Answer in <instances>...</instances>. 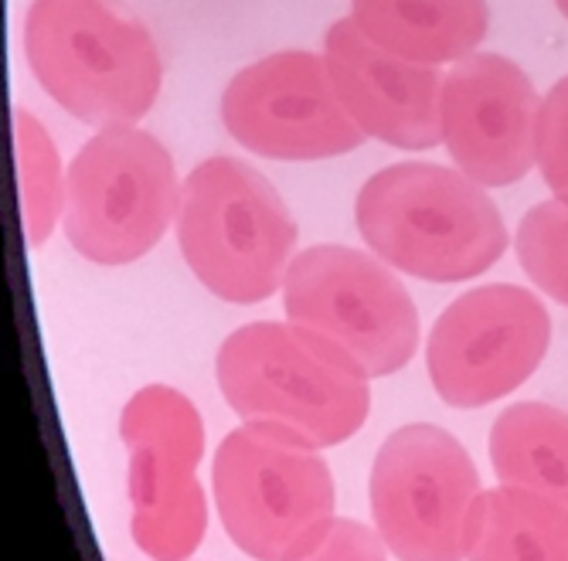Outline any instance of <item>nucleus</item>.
Wrapping results in <instances>:
<instances>
[{
    "mask_svg": "<svg viewBox=\"0 0 568 561\" xmlns=\"http://www.w3.org/2000/svg\"><path fill=\"white\" fill-rule=\"evenodd\" d=\"M551 317L521 286H480L449 303L426 347L436 395L453 408H484L525 385L545 361Z\"/></svg>",
    "mask_w": 568,
    "mask_h": 561,
    "instance_id": "9d476101",
    "label": "nucleus"
},
{
    "mask_svg": "<svg viewBox=\"0 0 568 561\" xmlns=\"http://www.w3.org/2000/svg\"><path fill=\"white\" fill-rule=\"evenodd\" d=\"M354 218L378 259L429 279L459 283L507 252V228L484 184L436 164H395L365 181Z\"/></svg>",
    "mask_w": 568,
    "mask_h": 561,
    "instance_id": "7ed1b4c3",
    "label": "nucleus"
},
{
    "mask_svg": "<svg viewBox=\"0 0 568 561\" xmlns=\"http://www.w3.org/2000/svg\"><path fill=\"white\" fill-rule=\"evenodd\" d=\"M14 153H18V181H21V208L28 245L38 248L59 215L65 212V181L59 146L51 143L44 126L28 113L14 110Z\"/></svg>",
    "mask_w": 568,
    "mask_h": 561,
    "instance_id": "f3484780",
    "label": "nucleus"
},
{
    "mask_svg": "<svg viewBox=\"0 0 568 561\" xmlns=\"http://www.w3.org/2000/svg\"><path fill=\"white\" fill-rule=\"evenodd\" d=\"M480 497V473L470 452L439 426H402L375 456V531L398 561L467 558Z\"/></svg>",
    "mask_w": 568,
    "mask_h": 561,
    "instance_id": "0eeeda50",
    "label": "nucleus"
},
{
    "mask_svg": "<svg viewBox=\"0 0 568 561\" xmlns=\"http://www.w3.org/2000/svg\"><path fill=\"white\" fill-rule=\"evenodd\" d=\"M222 123L245 150L273 161H324L365 143L314 51H276L242 69L222 95Z\"/></svg>",
    "mask_w": 568,
    "mask_h": 561,
    "instance_id": "9b49d317",
    "label": "nucleus"
},
{
    "mask_svg": "<svg viewBox=\"0 0 568 561\" xmlns=\"http://www.w3.org/2000/svg\"><path fill=\"white\" fill-rule=\"evenodd\" d=\"M300 561H388V544L361 521H334L327 538Z\"/></svg>",
    "mask_w": 568,
    "mask_h": 561,
    "instance_id": "aec40b11",
    "label": "nucleus"
},
{
    "mask_svg": "<svg viewBox=\"0 0 568 561\" xmlns=\"http://www.w3.org/2000/svg\"><path fill=\"white\" fill-rule=\"evenodd\" d=\"M467 561H568V514L531 490H487Z\"/></svg>",
    "mask_w": 568,
    "mask_h": 561,
    "instance_id": "dca6fc26",
    "label": "nucleus"
},
{
    "mask_svg": "<svg viewBox=\"0 0 568 561\" xmlns=\"http://www.w3.org/2000/svg\"><path fill=\"white\" fill-rule=\"evenodd\" d=\"M538 167L558 201L568 204V75L551 85L538 113Z\"/></svg>",
    "mask_w": 568,
    "mask_h": 561,
    "instance_id": "6ab92c4d",
    "label": "nucleus"
},
{
    "mask_svg": "<svg viewBox=\"0 0 568 561\" xmlns=\"http://www.w3.org/2000/svg\"><path fill=\"white\" fill-rule=\"evenodd\" d=\"M24 55L41 89L89 126L136 123L161 92V51L120 0H31Z\"/></svg>",
    "mask_w": 568,
    "mask_h": 561,
    "instance_id": "f03ea898",
    "label": "nucleus"
},
{
    "mask_svg": "<svg viewBox=\"0 0 568 561\" xmlns=\"http://www.w3.org/2000/svg\"><path fill=\"white\" fill-rule=\"evenodd\" d=\"M324 62L351 120L388 146L429 150L443 140V79L375 44L354 18L327 28Z\"/></svg>",
    "mask_w": 568,
    "mask_h": 561,
    "instance_id": "ddd939ff",
    "label": "nucleus"
},
{
    "mask_svg": "<svg viewBox=\"0 0 568 561\" xmlns=\"http://www.w3.org/2000/svg\"><path fill=\"white\" fill-rule=\"evenodd\" d=\"M219 388L242 422H266L327 449L368 419L372 375L317 330L245 324L219 347Z\"/></svg>",
    "mask_w": 568,
    "mask_h": 561,
    "instance_id": "f257e3e1",
    "label": "nucleus"
},
{
    "mask_svg": "<svg viewBox=\"0 0 568 561\" xmlns=\"http://www.w3.org/2000/svg\"><path fill=\"white\" fill-rule=\"evenodd\" d=\"M286 317L344 347L372 378L395 375L419 347V314L408 289L375 255L314 245L290 263Z\"/></svg>",
    "mask_w": 568,
    "mask_h": 561,
    "instance_id": "1a4fd4ad",
    "label": "nucleus"
},
{
    "mask_svg": "<svg viewBox=\"0 0 568 561\" xmlns=\"http://www.w3.org/2000/svg\"><path fill=\"white\" fill-rule=\"evenodd\" d=\"M215 507L255 561H300L334 528V477L317 446L266 422L232 429L215 452Z\"/></svg>",
    "mask_w": 568,
    "mask_h": 561,
    "instance_id": "20e7f679",
    "label": "nucleus"
},
{
    "mask_svg": "<svg viewBox=\"0 0 568 561\" xmlns=\"http://www.w3.org/2000/svg\"><path fill=\"white\" fill-rule=\"evenodd\" d=\"M178 245L204 289L225 303H263L290 273L296 222L280 191L235 157L201 161L178 204Z\"/></svg>",
    "mask_w": 568,
    "mask_h": 561,
    "instance_id": "39448f33",
    "label": "nucleus"
},
{
    "mask_svg": "<svg viewBox=\"0 0 568 561\" xmlns=\"http://www.w3.org/2000/svg\"><path fill=\"white\" fill-rule=\"evenodd\" d=\"M181 187L168 146L136 123L102 126L69 164L65 235L99 266L146 255L178 218Z\"/></svg>",
    "mask_w": 568,
    "mask_h": 561,
    "instance_id": "423d86ee",
    "label": "nucleus"
},
{
    "mask_svg": "<svg viewBox=\"0 0 568 561\" xmlns=\"http://www.w3.org/2000/svg\"><path fill=\"white\" fill-rule=\"evenodd\" d=\"M490 463L500 487L531 490L568 514V412L545 401L504 408L490 429Z\"/></svg>",
    "mask_w": 568,
    "mask_h": 561,
    "instance_id": "2eb2a0df",
    "label": "nucleus"
},
{
    "mask_svg": "<svg viewBox=\"0 0 568 561\" xmlns=\"http://www.w3.org/2000/svg\"><path fill=\"white\" fill-rule=\"evenodd\" d=\"M120 436L136 548L153 561H187L209 528L197 483L204 426L194 401L171 385H146L126 401Z\"/></svg>",
    "mask_w": 568,
    "mask_h": 561,
    "instance_id": "6e6552de",
    "label": "nucleus"
},
{
    "mask_svg": "<svg viewBox=\"0 0 568 561\" xmlns=\"http://www.w3.org/2000/svg\"><path fill=\"white\" fill-rule=\"evenodd\" d=\"M514 248L531 283L568 306V204L558 197L535 204L518 225Z\"/></svg>",
    "mask_w": 568,
    "mask_h": 561,
    "instance_id": "a211bd4d",
    "label": "nucleus"
},
{
    "mask_svg": "<svg viewBox=\"0 0 568 561\" xmlns=\"http://www.w3.org/2000/svg\"><path fill=\"white\" fill-rule=\"evenodd\" d=\"M351 18L375 44L419 65L474 55L490 28L487 0H351Z\"/></svg>",
    "mask_w": 568,
    "mask_h": 561,
    "instance_id": "4468645a",
    "label": "nucleus"
},
{
    "mask_svg": "<svg viewBox=\"0 0 568 561\" xmlns=\"http://www.w3.org/2000/svg\"><path fill=\"white\" fill-rule=\"evenodd\" d=\"M555 8H558V11H561L565 18H568V0H555Z\"/></svg>",
    "mask_w": 568,
    "mask_h": 561,
    "instance_id": "412c9836",
    "label": "nucleus"
},
{
    "mask_svg": "<svg viewBox=\"0 0 568 561\" xmlns=\"http://www.w3.org/2000/svg\"><path fill=\"white\" fill-rule=\"evenodd\" d=\"M538 113L531 79L494 51L453 62L443 79V143L484 187L514 184L538 164Z\"/></svg>",
    "mask_w": 568,
    "mask_h": 561,
    "instance_id": "f8f14e48",
    "label": "nucleus"
}]
</instances>
